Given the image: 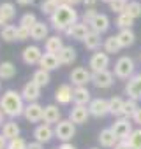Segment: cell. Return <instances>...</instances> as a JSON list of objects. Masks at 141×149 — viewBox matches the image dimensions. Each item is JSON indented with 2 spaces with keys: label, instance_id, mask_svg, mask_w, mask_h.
<instances>
[{
  "label": "cell",
  "instance_id": "6da1fadb",
  "mask_svg": "<svg viewBox=\"0 0 141 149\" xmlns=\"http://www.w3.org/2000/svg\"><path fill=\"white\" fill-rule=\"evenodd\" d=\"M49 23L56 32H65L69 26H73L74 23H78V13L74 7L70 6H60L53 16H49Z\"/></svg>",
  "mask_w": 141,
  "mask_h": 149
},
{
  "label": "cell",
  "instance_id": "7a4b0ae2",
  "mask_svg": "<svg viewBox=\"0 0 141 149\" xmlns=\"http://www.w3.org/2000/svg\"><path fill=\"white\" fill-rule=\"evenodd\" d=\"M0 109L2 112L9 118H18L25 112V105H23V97L21 93L14 91V90H7L2 98H0Z\"/></svg>",
  "mask_w": 141,
  "mask_h": 149
},
{
  "label": "cell",
  "instance_id": "3957f363",
  "mask_svg": "<svg viewBox=\"0 0 141 149\" xmlns=\"http://www.w3.org/2000/svg\"><path fill=\"white\" fill-rule=\"evenodd\" d=\"M115 77L118 79H130L134 74V61L129 56H120L115 63Z\"/></svg>",
  "mask_w": 141,
  "mask_h": 149
},
{
  "label": "cell",
  "instance_id": "277c9868",
  "mask_svg": "<svg viewBox=\"0 0 141 149\" xmlns=\"http://www.w3.org/2000/svg\"><path fill=\"white\" fill-rule=\"evenodd\" d=\"M74 133H76V128H74V123L70 121V119H62L55 126V135L62 142H69L70 139L74 137Z\"/></svg>",
  "mask_w": 141,
  "mask_h": 149
},
{
  "label": "cell",
  "instance_id": "5b68a950",
  "mask_svg": "<svg viewBox=\"0 0 141 149\" xmlns=\"http://www.w3.org/2000/svg\"><path fill=\"white\" fill-rule=\"evenodd\" d=\"M111 130H113V133L116 135L118 140H127L129 135L132 133V123H130V119H127V118H120V119H116V121L113 123Z\"/></svg>",
  "mask_w": 141,
  "mask_h": 149
},
{
  "label": "cell",
  "instance_id": "8992f818",
  "mask_svg": "<svg viewBox=\"0 0 141 149\" xmlns=\"http://www.w3.org/2000/svg\"><path fill=\"white\" fill-rule=\"evenodd\" d=\"M108 65H109V54H108L106 51H95V53L90 56L88 67H90L94 72L108 70Z\"/></svg>",
  "mask_w": 141,
  "mask_h": 149
},
{
  "label": "cell",
  "instance_id": "52a82bcc",
  "mask_svg": "<svg viewBox=\"0 0 141 149\" xmlns=\"http://www.w3.org/2000/svg\"><path fill=\"white\" fill-rule=\"evenodd\" d=\"M92 83L97 86V88H109L113 86L115 83V74L109 72V70H101V72H94L92 74Z\"/></svg>",
  "mask_w": 141,
  "mask_h": 149
},
{
  "label": "cell",
  "instance_id": "ba28073f",
  "mask_svg": "<svg viewBox=\"0 0 141 149\" xmlns=\"http://www.w3.org/2000/svg\"><path fill=\"white\" fill-rule=\"evenodd\" d=\"M88 111H90V116L102 118V116L109 114V102L106 98H94L88 104Z\"/></svg>",
  "mask_w": 141,
  "mask_h": 149
},
{
  "label": "cell",
  "instance_id": "9c48e42d",
  "mask_svg": "<svg viewBox=\"0 0 141 149\" xmlns=\"http://www.w3.org/2000/svg\"><path fill=\"white\" fill-rule=\"evenodd\" d=\"M53 135H55V130L51 128V125H46V123L37 125L35 130H34V139L39 144H48L53 139Z\"/></svg>",
  "mask_w": 141,
  "mask_h": 149
},
{
  "label": "cell",
  "instance_id": "30bf717a",
  "mask_svg": "<svg viewBox=\"0 0 141 149\" xmlns=\"http://www.w3.org/2000/svg\"><path fill=\"white\" fill-rule=\"evenodd\" d=\"M125 93L129 95V98L132 100H141V74H136V76H132L125 86Z\"/></svg>",
  "mask_w": 141,
  "mask_h": 149
},
{
  "label": "cell",
  "instance_id": "8fae6325",
  "mask_svg": "<svg viewBox=\"0 0 141 149\" xmlns=\"http://www.w3.org/2000/svg\"><path fill=\"white\" fill-rule=\"evenodd\" d=\"M44 53H41V47L39 46H27L21 53V60L27 63V65H37L41 61Z\"/></svg>",
  "mask_w": 141,
  "mask_h": 149
},
{
  "label": "cell",
  "instance_id": "7c38bea8",
  "mask_svg": "<svg viewBox=\"0 0 141 149\" xmlns=\"http://www.w3.org/2000/svg\"><path fill=\"white\" fill-rule=\"evenodd\" d=\"M70 81H73L74 86H87V83L92 81V74L85 67H76L70 72Z\"/></svg>",
  "mask_w": 141,
  "mask_h": 149
},
{
  "label": "cell",
  "instance_id": "4fadbf2b",
  "mask_svg": "<svg viewBox=\"0 0 141 149\" xmlns=\"http://www.w3.org/2000/svg\"><path fill=\"white\" fill-rule=\"evenodd\" d=\"M88 33H90V26L85 25L83 21H81V23L78 21V23H74L73 26H69V28L65 30V35L73 37V39H76V40H85Z\"/></svg>",
  "mask_w": 141,
  "mask_h": 149
},
{
  "label": "cell",
  "instance_id": "5bb4252c",
  "mask_svg": "<svg viewBox=\"0 0 141 149\" xmlns=\"http://www.w3.org/2000/svg\"><path fill=\"white\" fill-rule=\"evenodd\" d=\"M42 112H44V107L39 105L37 102H32V104H28V105L25 107L23 116H25V119L30 121V123H39V121H42Z\"/></svg>",
  "mask_w": 141,
  "mask_h": 149
},
{
  "label": "cell",
  "instance_id": "9a60e30c",
  "mask_svg": "<svg viewBox=\"0 0 141 149\" xmlns=\"http://www.w3.org/2000/svg\"><path fill=\"white\" fill-rule=\"evenodd\" d=\"M88 116H90V111H88L87 105H74L73 109H70V112H69V119L73 121L74 125H83V123H87Z\"/></svg>",
  "mask_w": 141,
  "mask_h": 149
},
{
  "label": "cell",
  "instance_id": "2e32d148",
  "mask_svg": "<svg viewBox=\"0 0 141 149\" xmlns=\"http://www.w3.org/2000/svg\"><path fill=\"white\" fill-rule=\"evenodd\" d=\"M21 97H23V100H27L28 104L37 102V98L41 97V86H37L34 81H28V83L23 86V90H21Z\"/></svg>",
  "mask_w": 141,
  "mask_h": 149
},
{
  "label": "cell",
  "instance_id": "e0dca14e",
  "mask_svg": "<svg viewBox=\"0 0 141 149\" xmlns=\"http://www.w3.org/2000/svg\"><path fill=\"white\" fill-rule=\"evenodd\" d=\"M73 102L76 105H87L92 102V95L87 86H76L73 91Z\"/></svg>",
  "mask_w": 141,
  "mask_h": 149
},
{
  "label": "cell",
  "instance_id": "ac0fdd59",
  "mask_svg": "<svg viewBox=\"0 0 141 149\" xmlns=\"http://www.w3.org/2000/svg\"><path fill=\"white\" fill-rule=\"evenodd\" d=\"M73 88H70L69 84H60L55 91V100L62 105H67L69 102H73Z\"/></svg>",
  "mask_w": 141,
  "mask_h": 149
},
{
  "label": "cell",
  "instance_id": "d6986e66",
  "mask_svg": "<svg viewBox=\"0 0 141 149\" xmlns=\"http://www.w3.org/2000/svg\"><path fill=\"white\" fill-rule=\"evenodd\" d=\"M56 56H58V61H60V65H70L73 61H76V58H78V54H76V49H74L73 46H63Z\"/></svg>",
  "mask_w": 141,
  "mask_h": 149
},
{
  "label": "cell",
  "instance_id": "ffe728a7",
  "mask_svg": "<svg viewBox=\"0 0 141 149\" xmlns=\"http://www.w3.org/2000/svg\"><path fill=\"white\" fill-rule=\"evenodd\" d=\"M108 28H109V18L106 14H99L97 13V16L90 23V30L97 32V33H104V32H108Z\"/></svg>",
  "mask_w": 141,
  "mask_h": 149
},
{
  "label": "cell",
  "instance_id": "44dd1931",
  "mask_svg": "<svg viewBox=\"0 0 141 149\" xmlns=\"http://www.w3.org/2000/svg\"><path fill=\"white\" fill-rule=\"evenodd\" d=\"M60 109L56 107V105H46L44 107V112H42V121L46 123V125H53V123H58V121H62L60 119Z\"/></svg>",
  "mask_w": 141,
  "mask_h": 149
},
{
  "label": "cell",
  "instance_id": "7402d4cb",
  "mask_svg": "<svg viewBox=\"0 0 141 149\" xmlns=\"http://www.w3.org/2000/svg\"><path fill=\"white\" fill-rule=\"evenodd\" d=\"M39 67H41L42 70H48V72L58 68V67H60L58 56H56V54H51V53H44L42 58H41V61H39Z\"/></svg>",
  "mask_w": 141,
  "mask_h": 149
},
{
  "label": "cell",
  "instance_id": "603a6c76",
  "mask_svg": "<svg viewBox=\"0 0 141 149\" xmlns=\"http://www.w3.org/2000/svg\"><path fill=\"white\" fill-rule=\"evenodd\" d=\"M116 142H118V139H116V135L113 133L111 128H104V130L99 133V144H101L102 147H115Z\"/></svg>",
  "mask_w": 141,
  "mask_h": 149
},
{
  "label": "cell",
  "instance_id": "cb8c5ba5",
  "mask_svg": "<svg viewBox=\"0 0 141 149\" xmlns=\"http://www.w3.org/2000/svg\"><path fill=\"white\" fill-rule=\"evenodd\" d=\"M63 47V42L58 35H53V37H48L46 42H44V49L46 53H51V54H58L60 49Z\"/></svg>",
  "mask_w": 141,
  "mask_h": 149
},
{
  "label": "cell",
  "instance_id": "d4e9b609",
  "mask_svg": "<svg viewBox=\"0 0 141 149\" xmlns=\"http://www.w3.org/2000/svg\"><path fill=\"white\" fill-rule=\"evenodd\" d=\"M30 37H32L34 40H44V39H48V26H46V23L37 21V23L30 28Z\"/></svg>",
  "mask_w": 141,
  "mask_h": 149
},
{
  "label": "cell",
  "instance_id": "484cf974",
  "mask_svg": "<svg viewBox=\"0 0 141 149\" xmlns=\"http://www.w3.org/2000/svg\"><path fill=\"white\" fill-rule=\"evenodd\" d=\"M2 135H4L7 140H13V139L20 137V126H18V123H14V121L4 123V125H2Z\"/></svg>",
  "mask_w": 141,
  "mask_h": 149
},
{
  "label": "cell",
  "instance_id": "4316f807",
  "mask_svg": "<svg viewBox=\"0 0 141 149\" xmlns=\"http://www.w3.org/2000/svg\"><path fill=\"white\" fill-rule=\"evenodd\" d=\"M14 16H16V7H14V4H11V2L0 4V18H2L6 23L13 21Z\"/></svg>",
  "mask_w": 141,
  "mask_h": 149
},
{
  "label": "cell",
  "instance_id": "83f0119b",
  "mask_svg": "<svg viewBox=\"0 0 141 149\" xmlns=\"http://www.w3.org/2000/svg\"><path fill=\"white\" fill-rule=\"evenodd\" d=\"M116 39H118V42H120L122 47H129V46L134 44L136 35H134V32L129 28V30H120V32L116 33Z\"/></svg>",
  "mask_w": 141,
  "mask_h": 149
},
{
  "label": "cell",
  "instance_id": "f1b7e54d",
  "mask_svg": "<svg viewBox=\"0 0 141 149\" xmlns=\"http://www.w3.org/2000/svg\"><path fill=\"white\" fill-rule=\"evenodd\" d=\"M109 102V114L113 116H122L123 114V105H125V100L122 97H113L108 100Z\"/></svg>",
  "mask_w": 141,
  "mask_h": 149
},
{
  "label": "cell",
  "instance_id": "f546056e",
  "mask_svg": "<svg viewBox=\"0 0 141 149\" xmlns=\"http://www.w3.org/2000/svg\"><path fill=\"white\" fill-rule=\"evenodd\" d=\"M32 81L37 84V86H41V88H44V86H48L49 84V72L48 70H42V68H37L35 72H34V76H32Z\"/></svg>",
  "mask_w": 141,
  "mask_h": 149
},
{
  "label": "cell",
  "instance_id": "4dcf8cb0",
  "mask_svg": "<svg viewBox=\"0 0 141 149\" xmlns=\"http://www.w3.org/2000/svg\"><path fill=\"white\" fill-rule=\"evenodd\" d=\"M16 76V67L11 61H2L0 63V79H13Z\"/></svg>",
  "mask_w": 141,
  "mask_h": 149
},
{
  "label": "cell",
  "instance_id": "1f68e13d",
  "mask_svg": "<svg viewBox=\"0 0 141 149\" xmlns=\"http://www.w3.org/2000/svg\"><path fill=\"white\" fill-rule=\"evenodd\" d=\"M83 42H85V47H87V49L95 51V49L101 46V33H97V32H92V30H90V33L87 35V39H85Z\"/></svg>",
  "mask_w": 141,
  "mask_h": 149
},
{
  "label": "cell",
  "instance_id": "d6a6232c",
  "mask_svg": "<svg viewBox=\"0 0 141 149\" xmlns=\"http://www.w3.org/2000/svg\"><path fill=\"white\" fill-rule=\"evenodd\" d=\"M122 49V46H120V42H118V39H116V35H109L106 40H104V51L108 53V54H113V53H118Z\"/></svg>",
  "mask_w": 141,
  "mask_h": 149
},
{
  "label": "cell",
  "instance_id": "836d02e7",
  "mask_svg": "<svg viewBox=\"0 0 141 149\" xmlns=\"http://www.w3.org/2000/svg\"><path fill=\"white\" fill-rule=\"evenodd\" d=\"M16 32H18V26L14 25H6L2 30H0V37L6 42H13V40H18L16 39Z\"/></svg>",
  "mask_w": 141,
  "mask_h": 149
},
{
  "label": "cell",
  "instance_id": "e575fe53",
  "mask_svg": "<svg viewBox=\"0 0 141 149\" xmlns=\"http://www.w3.org/2000/svg\"><path fill=\"white\" fill-rule=\"evenodd\" d=\"M125 14H129L132 19L141 18V4L137 2V0H132V2H129L127 7H125Z\"/></svg>",
  "mask_w": 141,
  "mask_h": 149
},
{
  "label": "cell",
  "instance_id": "d590c367",
  "mask_svg": "<svg viewBox=\"0 0 141 149\" xmlns=\"http://www.w3.org/2000/svg\"><path fill=\"white\" fill-rule=\"evenodd\" d=\"M132 25H134V19H132L129 14L122 13V14H118V16H116V26H118L120 30H129Z\"/></svg>",
  "mask_w": 141,
  "mask_h": 149
},
{
  "label": "cell",
  "instance_id": "8d00e7d4",
  "mask_svg": "<svg viewBox=\"0 0 141 149\" xmlns=\"http://www.w3.org/2000/svg\"><path fill=\"white\" fill-rule=\"evenodd\" d=\"M127 142H129L130 149H141V128L132 130V133L129 135Z\"/></svg>",
  "mask_w": 141,
  "mask_h": 149
},
{
  "label": "cell",
  "instance_id": "74e56055",
  "mask_svg": "<svg viewBox=\"0 0 141 149\" xmlns=\"http://www.w3.org/2000/svg\"><path fill=\"white\" fill-rule=\"evenodd\" d=\"M137 111V102L136 100H132V98H129V100H125V105H123V118H127V119H132V116H134V112Z\"/></svg>",
  "mask_w": 141,
  "mask_h": 149
},
{
  "label": "cell",
  "instance_id": "f35d334b",
  "mask_svg": "<svg viewBox=\"0 0 141 149\" xmlns=\"http://www.w3.org/2000/svg\"><path fill=\"white\" fill-rule=\"evenodd\" d=\"M37 23V18H35V14H32V13H27V14H23L21 16V19H20V26H23V28H32L34 25Z\"/></svg>",
  "mask_w": 141,
  "mask_h": 149
},
{
  "label": "cell",
  "instance_id": "ab89813d",
  "mask_svg": "<svg viewBox=\"0 0 141 149\" xmlns=\"http://www.w3.org/2000/svg\"><path fill=\"white\" fill-rule=\"evenodd\" d=\"M56 9H58V6H56V4L53 2V0H44V2L41 4V11H42V14H48V16H53Z\"/></svg>",
  "mask_w": 141,
  "mask_h": 149
},
{
  "label": "cell",
  "instance_id": "60d3db41",
  "mask_svg": "<svg viewBox=\"0 0 141 149\" xmlns=\"http://www.w3.org/2000/svg\"><path fill=\"white\" fill-rule=\"evenodd\" d=\"M127 4H129V0H113V2L109 4V9L113 13H116V14H122V13H125Z\"/></svg>",
  "mask_w": 141,
  "mask_h": 149
},
{
  "label": "cell",
  "instance_id": "b9f144b4",
  "mask_svg": "<svg viewBox=\"0 0 141 149\" xmlns=\"http://www.w3.org/2000/svg\"><path fill=\"white\" fill-rule=\"evenodd\" d=\"M27 146H28L27 140L21 139V137H16V139L7 142V149H27Z\"/></svg>",
  "mask_w": 141,
  "mask_h": 149
},
{
  "label": "cell",
  "instance_id": "7bdbcfd3",
  "mask_svg": "<svg viewBox=\"0 0 141 149\" xmlns=\"http://www.w3.org/2000/svg\"><path fill=\"white\" fill-rule=\"evenodd\" d=\"M95 16H97V13H95V9H94V7H90V9H87V11L83 13V23L90 26V23L94 21V18H95Z\"/></svg>",
  "mask_w": 141,
  "mask_h": 149
},
{
  "label": "cell",
  "instance_id": "ee69618b",
  "mask_svg": "<svg viewBox=\"0 0 141 149\" xmlns=\"http://www.w3.org/2000/svg\"><path fill=\"white\" fill-rule=\"evenodd\" d=\"M28 37H30V30H28V28H23V26H18L16 39H18V40H27Z\"/></svg>",
  "mask_w": 141,
  "mask_h": 149
},
{
  "label": "cell",
  "instance_id": "f6af8a7d",
  "mask_svg": "<svg viewBox=\"0 0 141 149\" xmlns=\"http://www.w3.org/2000/svg\"><path fill=\"white\" fill-rule=\"evenodd\" d=\"M132 121H134L136 125H139V126H141V107H137V111L134 112V116H132Z\"/></svg>",
  "mask_w": 141,
  "mask_h": 149
},
{
  "label": "cell",
  "instance_id": "bcb514c9",
  "mask_svg": "<svg viewBox=\"0 0 141 149\" xmlns=\"http://www.w3.org/2000/svg\"><path fill=\"white\" fill-rule=\"evenodd\" d=\"M113 149H130V146H129V142H127V140H118V142H116V146H115Z\"/></svg>",
  "mask_w": 141,
  "mask_h": 149
},
{
  "label": "cell",
  "instance_id": "7dc6e473",
  "mask_svg": "<svg viewBox=\"0 0 141 149\" xmlns=\"http://www.w3.org/2000/svg\"><path fill=\"white\" fill-rule=\"evenodd\" d=\"M7 142H9V140H7L2 133H0V149H7Z\"/></svg>",
  "mask_w": 141,
  "mask_h": 149
},
{
  "label": "cell",
  "instance_id": "c3c4849f",
  "mask_svg": "<svg viewBox=\"0 0 141 149\" xmlns=\"http://www.w3.org/2000/svg\"><path fill=\"white\" fill-rule=\"evenodd\" d=\"M27 149H44V147H42V144H39V142H30V144L27 146Z\"/></svg>",
  "mask_w": 141,
  "mask_h": 149
},
{
  "label": "cell",
  "instance_id": "681fc988",
  "mask_svg": "<svg viewBox=\"0 0 141 149\" xmlns=\"http://www.w3.org/2000/svg\"><path fill=\"white\" fill-rule=\"evenodd\" d=\"M58 149H76V147H74L73 144H69V142H62Z\"/></svg>",
  "mask_w": 141,
  "mask_h": 149
},
{
  "label": "cell",
  "instance_id": "f907efd6",
  "mask_svg": "<svg viewBox=\"0 0 141 149\" xmlns=\"http://www.w3.org/2000/svg\"><path fill=\"white\" fill-rule=\"evenodd\" d=\"M95 2H97V0H83V4L87 6V9H90V7H94V6H95Z\"/></svg>",
  "mask_w": 141,
  "mask_h": 149
},
{
  "label": "cell",
  "instance_id": "816d5d0a",
  "mask_svg": "<svg viewBox=\"0 0 141 149\" xmlns=\"http://www.w3.org/2000/svg\"><path fill=\"white\" fill-rule=\"evenodd\" d=\"M83 0H67V6H70V7H74V6H78V4H81Z\"/></svg>",
  "mask_w": 141,
  "mask_h": 149
},
{
  "label": "cell",
  "instance_id": "f5cc1de1",
  "mask_svg": "<svg viewBox=\"0 0 141 149\" xmlns=\"http://www.w3.org/2000/svg\"><path fill=\"white\" fill-rule=\"evenodd\" d=\"M16 2H18L20 6H30V4L34 2V0H16Z\"/></svg>",
  "mask_w": 141,
  "mask_h": 149
},
{
  "label": "cell",
  "instance_id": "db71d44e",
  "mask_svg": "<svg viewBox=\"0 0 141 149\" xmlns=\"http://www.w3.org/2000/svg\"><path fill=\"white\" fill-rule=\"evenodd\" d=\"M53 2L60 7V6H65V4H67V0H53Z\"/></svg>",
  "mask_w": 141,
  "mask_h": 149
},
{
  "label": "cell",
  "instance_id": "11a10c76",
  "mask_svg": "<svg viewBox=\"0 0 141 149\" xmlns=\"http://www.w3.org/2000/svg\"><path fill=\"white\" fill-rule=\"evenodd\" d=\"M4 116H6V114L2 112V109H0V125H2V123H6V121H4Z\"/></svg>",
  "mask_w": 141,
  "mask_h": 149
},
{
  "label": "cell",
  "instance_id": "9f6ffc18",
  "mask_svg": "<svg viewBox=\"0 0 141 149\" xmlns=\"http://www.w3.org/2000/svg\"><path fill=\"white\" fill-rule=\"evenodd\" d=\"M6 25H7V23H6V21H4V19H2V18H0V26H2V28H4V26H6Z\"/></svg>",
  "mask_w": 141,
  "mask_h": 149
},
{
  "label": "cell",
  "instance_id": "6f0895ef",
  "mask_svg": "<svg viewBox=\"0 0 141 149\" xmlns=\"http://www.w3.org/2000/svg\"><path fill=\"white\" fill-rule=\"evenodd\" d=\"M102 2H106V4H111V2H113V0H102Z\"/></svg>",
  "mask_w": 141,
  "mask_h": 149
},
{
  "label": "cell",
  "instance_id": "680465c9",
  "mask_svg": "<svg viewBox=\"0 0 141 149\" xmlns=\"http://www.w3.org/2000/svg\"><path fill=\"white\" fill-rule=\"evenodd\" d=\"M92 149H99V147H92Z\"/></svg>",
  "mask_w": 141,
  "mask_h": 149
}]
</instances>
